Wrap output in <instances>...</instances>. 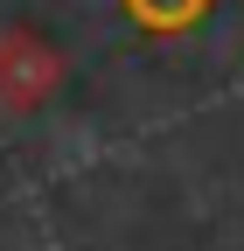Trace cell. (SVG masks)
<instances>
[{
    "instance_id": "obj_2",
    "label": "cell",
    "mask_w": 244,
    "mask_h": 251,
    "mask_svg": "<svg viewBox=\"0 0 244 251\" xmlns=\"http://www.w3.org/2000/svg\"><path fill=\"white\" fill-rule=\"evenodd\" d=\"M119 7H126V21L140 35H181V28H195L217 0H119Z\"/></svg>"
},
{
    "instance_id": "obj_1",
    "label": "cell",
    "mask_w": 244,
    "mask_h": 251,
    "mask_svg": "<svg viewBox=\"0 0 244 251\" xmlns=\"http://www.w3.org/2000/svg\"><path fill=\"white\" fill-rule=\"evenodd\" d=\"M63 84V49L35 28H0V112H35Z\"/></svg>"
}]
</instances>
